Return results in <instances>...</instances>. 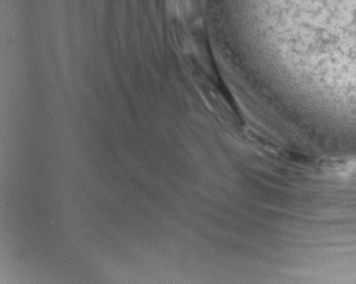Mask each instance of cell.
<instances>
[{
    "mask_svg": "<svg viewBox=\"0 0 356 284\" xmlns=\"http://www.w3.org/2000/svg\"><path fill=\"white\" fill-rule=\"evenodd\" d=\"M335 171L337 174L343 175V176H353V175H356V160L341 164V165L337 166Z\"/></svg>",
    "mask_w": 356,
    "mask_h": 284,
    "instance_id": "1",
    "label": "cell"
}]
</instances>
